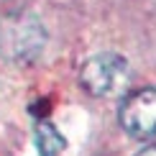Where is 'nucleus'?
I'll return each mask as SVG.
<instances>
[{"mask_svg":"<svg viewBox=\"0 0 156 156\" xmlns=\"http://www.w3.org/2000/svg\"><path fill=\"white\" fill-rule=\"evenodd\" d=\"M46 34L31 13H10L0 21V51L10 62H31L41 54Z\"/></svg>","mask_w":156,"mask_h":156,"instance_id":"1","label":"nucleus"},{"mask_svg":"<svg viewBox=\"0 0 156 156\" xmlns=\"http://www.w3.org/2000/svg\"><path fill=\"white\" fill-rule=\"evenodd\" d=\"M80 82L95 97H118L131 84V67L118 54H97L82 64Z\"/></svg>","mask_w":156,"mask_h":156,"instance_id":"2","label":"nucleus"},{"mask_svg":"<svg viewBox=\"0 0 156 156\" xmlns=\"http://www.w3.org/2000/svg\"><path fill=\"white\" fill-rule=\"evenodd\" d=\"M120 126L133 138H156V87L136 90L120 102Z\"/></svg>","mask_w":156,"mask_h":156,"instance_id":"3","label":"nucleus"},{"mask_svg":"<svg viewBox=\"0 0 156 156\" xmlns=\"http://www.w3.org/2000/svg\"><path fill=\"white\" fill-rule=\"evenodd\" d=\"M34 138H36L38 156H59L64 148V136L49 120H38L34 126Z\"/></svg>","mask_w":156,"mask_h":156,"instance_id":"4","label":"nucleus"},{"mask_svg":"<svg viewBox=\"0 0 156 156\" xmlns=\"http://www.w3.org/2000/svg\"><path fill=\"white\" fill-rule=\"evenodd\" d=\"M136 156H156V144H151V146H146V148H141Z\"/></svg>","mask_w":156,"mask_h":156,"instance_id":"5","label":"nucleus"},{"mask_svg":"<svg viewBox=\"0 0 156 156\" xmlns=\"http://www.w3.org/2000/svg\"><path fill=\"white\" fill-rule=\"evenodd\" d=\"M0 3H3V0H0Z\"/></svg>","mask_w":156,"mask_h":156,"instance_id":"6","label":"nucleus"}]
</instances>
